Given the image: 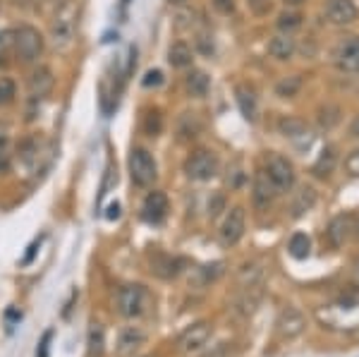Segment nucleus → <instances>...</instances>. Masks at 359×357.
<instances>
[{"mask_svg": "<svg viewBox=\"0 0 359 357\" xmlns=\"http://www.w3.org/2000/svg\"><path fill=\"white\" fill-rule=\"evenodd\" d=\"M146 338H149V336H146V331H144V328H139V326L122 328V331H120V336H118L115 353L122 355V357L134 355L141 348V345H146Z\"/></svg>", "mask_w": 359, "mask_h": 357, "instance_id": "f3484780", "label": "nucleus"}, {"mask_svg": "<svg viewBox=\"0 0 359 357\" xmlns=\"http://www.w3.org/2000/svg\"><path fill=\"white\" fill-rule=\"evenodd\" d=\"M247 5L254 10V15H266L271 10V3L269 0H247Z\"/></svg>", "mask_w": 359, "mask_h": 357, "instance_id": "37998d69", "label": "nucleus"}, {"mask_svg": "<svg viewBox=\"0 0 359 357\" xmlns=\"http://www.w3.org/2000/svg\"><path fill=\"white\" fill-rule=\"evenodd\" d=\"M276 24H278V29L282 31V34H292V31L302 26V15L299 13H282Z\"/></svg>", "mask_w": 359, "mask_h": 357, "instance_id": "72a5a7b5", "label": "nucleus"}, {"mask_svg": "<svg viewBox=\"0 0 359 357\" xmlns=\"http://www.w3.org/2000/svg\"><path fill=\"white\" fill-rule=\"evenodd\" d=\"M314 204H317V192H314L312 187H302L290 204L292 219H302L304 214H309V211L314 209Z\"/></svg>", "mask_w": 359, "mask_h": 357, "instance_id": "b1692460", "label": "nucleus"}, {"mask_svg": "<svg viewBox=\"0 0 359 357\" xmlns=\"http://www.w3.org/2000/svg\"><path fill=\"white\" fill-rule=\"evenodd\" d=\"M74 31H77V3L74 0H63L56 10V17L51 22V41L56 51L65 53L72 48Z\"/></svg>", "mask_w": 359, "mask_h": 357, "instance_id": "f257e3e1", "label": "nucleus"}, {"mask_svg": "<svg viewBox=\"0 0 359 357\" xmlns=\"http://www.w3.org/2000/svg\"><path fill=\"white\" fill-rule=\"evenodd\" d=\"M340 118H342L340 106H335V104H324V106L319 108L317 120H319V127H321V129H333V127L340 122Z\"/></svg>", "mask_w": 359, "mask_h": 357, "instance_id": "cd10ccee", "label": "nucleus"}, {"mask_svg": "<svg viewBox=\"0 0 359 357\" xmlns=\"http://www.w3.org/2000/svg\"><path fill=\"white\" fill-rule=\"evenodd\" d=\"M230 343H218L211 350H206V353H201L199 357H230Z\"/></svg>", "mask_w": 359, "mask_h": 357, "instance_id": "58836bf2", "label": "nucleus"}, {"mask_svg": "<svg viewBox=\"0 0 359 357\" xmlns=\"http://www.w3.org/2000/svg\"><path fill=\"white\" fill-rule=\"evenodd\" d=\"M51 336H53L51 331H48L46 336H43V343H41V353H39V357H48V343H51Z\"/></svg>", "mask_w": 359, "mask_h": 357, "instance_id": "a18cd8bd", "label": "nucleus"}, {"mask_svg": "<svg viewBox=\"0 0 359 357\" xmlns=\"http://www.w3.org/2000/svg\"><path fill=\"white\" fill-rule=\"evenodd\" d=\"M89 357H101L103 355V348H106V333H103V326L101 324H94L89 328Z\"/></svg>", "mask_w": 359, "mask_h": 357, "instance_id": "2f4dec72", "label": "nucleus"}, {"mask_svg": "<svg viewBox=\"0 0 359 357\" xmlns=\"http://www.w3.org/2000/svg\"><path fill=\"white\" fill-rule=\"evenodd\" d=\"M244 230H247V214H244L242 207H232L230 211H228L225 219H223L218 237L225 247H232L242 240Z\"/></svg>", "mask_w": 359, "mask_h": 357, "instance_id": "6e6552de", "label": "nucleus"}, {"mask_svg": "<svg viewBox=\"0 0 359 357\" xmlns=\"http://www.w3.org/2000/svg\"><path fill=\"white\" fill-rule=\"evenodd\" d=\"M345 168H347V173H350V175H355V177H359V147L352 151L350 156H347V161H345Z\"/></svg>", "mask_w": 359, "mask_h": 357, "instance_id": "ea45409f", "label": "nucleus"}, {"mask_svg": "<svg viewBox=\"0 0 359 357\" xmlns=\"http://www.w3.org/2000/svg\"><path fill=\"white\" fill-rule=\"evenodd\" d=\"M15 43V31H0V58L5 56L10 46Z\"/></svg>", "mask_w": 359, "mask_h": 357, "instance_id": "79ce46f5", "label": "nucleus"}, {"mask_svg": "<svg viewBox=\"0 0 359 357\" xmlns=\"http://www.w3.org/2000/svg\"><path fill=\"white\" fill-rule=\"evenodd\" d=\"M15 96H17V86H15L13 79L8 77H0V106H8L15 101Z\"/></svg>", "mask_w": 359, "mask_h": 357, "instance_id": "f704fd0d", "label": "nucleus"}, {"mask_svg": "<svg viewBox=\"0 0 359 357\" xmlns=\"http://www.w3.org/2000/svg\"><path fill=\"white\" fill-rule=\"evenodd\" d=\"M304 79L302 74H290V77H282L278 84H276V96H280V99H295L299 94V89H302Z\"/></svg>", "mask_w": 359, "mask_h": 357, "instance_id": "bb28decb", "label": "nucleus"}, {"mask_svg": "<svg viewBox=\"0 0 359 357\" xmlns=\"http://www.w3.org/2000/svg\"><path fill=\"white\" fill-rule=\"evenodd\" d=\"M278 129H280V134L282 137H290V139H297V137H304V134H309L307 132V122L304 120H299V118H282V120L278 122Z\"/></svg>", "mask_w": 359, "mask_h": 357, "instance_id": "7c9ffc66", "label": "nucleus"}, {"mask_svg": "<svg viewBox=\"0 0 359 357\" xmlns=\"http://www.w3.org/2000/svg\"><path fill=\"white\" fill-rule=\"evenodd\" d=\"M223 273H225V264H223V262L206 264V267L194 269V276L189 278V283H192L194 288H206V285L216 283Z\"/></svg>", "mask_w": 359, "mask_h": 357, "instance_id": "412c9836", "label": "nucleus"}, {"mask_svg": "<svg viewBox=\"0 0 359 357\" xmlns=\"http://www.w3.org/2000/svg\"><path fill=\"white\" fill-rule=\"evenodd\" d=\"M276 194H278V189L271 182V177L266 175V170H259L257 175H254V187H252V199H254V207L259 211H266L273 204Z\"/></svg>", "mask_w": 359, "mask_h": 357, "instance_id": "4468645a", "label": "nucleus"}, {"mask_svg": "<svg viewBox=\"0 0 359 357\" xmlns=\"http://www.w3.org/2000/svg\"><path fill=\"white\" fill-rule=\"evenodd\" d=\"M261 300H264V285H259V288H239L237 295L232 297L230 310L239 319H249L257 312Z\"/></svg>", "mask_w": 359, "mask_h": 357, "instance_id": "9b49d317", "label": "nucleus"}, {"mask_svg": "<svg viewBox=\"0 0 359 357\" xmlns=\"http://www.w3.org/2000/svg\"><path fill=\"white\" fill-rule=\"evenodd\" d=\"M151 271H154L159 278H177L180 271H182V262L175 257H170V254H156L154 259H151Z\"/></svg>", "mask_w": 359, "mask_h": 357, "instance_id": "6ab92c4d", "label": "nucleus"}, {"mask_svg": "<svg viewBox=\"0 0 359 357\" xmlns=\"http://www.w3.org/2000/svg\"><path fill=\"white\" fill-rule=\"evenodd\" d=\"M144 127H146V132H149L151 137H156V134H159L161 129H163V118H161V113H159V111H151L149 116H146Z\"/></svg>", "mask_w": 359, "mask_h": 357, "instance_id": "c9c22d12", "label": "nucleus"}, {"mask_svg": "<svg viewBox=\"0 0 359 357\" xmlns=\"http://www.w3.org/2000/svg\"><path fill=\"white\" fill-rule=\"evenodd\" d=\"M184 86H187V91L192 96H197V99H204V96L209 94V89H211V79L206 77V72H201V70H194V72L187 74V79H184Z\"/></svg>", "mask_w": 359, "mask_h": 357, "instance_id": "a878e982", "label": "nucleus"}, {"mask_svg": "<svg viewBox=\"0 0 359 357\" xmlns=\"http://www.w3.org/2000/svg\"><path fill=\"white\" fill-rule=\"evenodd\" d=\"M129 175H132V182L139 187H151L159 177V168H156L154 156L146 149H132L129 154Z\"/></svg>", "mask_w": 359, "mask_h": 357, "instance_id": "20e7f679", "label": "nucleus"}, {"mask_svg": "<svg viewBox=\"0 0 359 357\" xmlns=\"http://www.w3.org/2000/svg\"><path fill=\"white\" fill-rule=\"evenodd\" d=\"M355 230L359 232V219H355Z\"/></svg>", "mask_w": 359, "mask_h": 357, "instance_id": "603ef678", "label": "nucleus"}, {"mask_svg": "<svg viewBox=\"0 0 359 357\" xmlns=\"http://www.w3.org/2000/svg\"><path fill=\"white\" fill-rule=\"evenodd\" d=\"M221 211H225V197L221 192H216L209 199V219H218Z\"/></svg>", "mask_w": 359, "mask_h": 357, "instance_id": "e433bc0d", "label": "nucleus"}, {"mask_svg": "<svg viewBox=\"0 0 359 357\" xmlns=\"http://www.w3.org/2000/svg\"><path fill=\"white\" fill-rule=\"evenodd\" d=\"M53 86H56V77H53V70L46 68V65H39V68L29 74V79H26V89H29V96L34 101L46 99L53 91Z\"/></svg>", "mask_w": 359, "mask_h": 357, "instance_id": "ddd939ff", "label": "nucleus"}, {"mask_svg": "<svg viewBox=\"0 0 359 357\" xmlns=\"http://www.w3.org/2000/svg\"><path fill=\"white\" fill-rule=\"evenodd\" d=\"M326 17L330 24H352L357 19V5L355 0H328V8H326Z\"/></svg>", "mask_w": 359, "mask_h": 357, "instance_id": "dca6fc26", "label": "nucleus"}, {"mask_svg": "<svg viewBox=\"0 0 359 357\" xmlns=\"http://www.w3.org/2000/svg\"><path fill=\"white\" fill-rule=\"evenodd\" d=\"M304 328H307V319L297 307H282L278 319H276V331L282 340H292L297 336H302Z\"/></svg>", "mask_w": 359, "mask_h": 357, "instance_id": "9d476101", "label": "nucleus"}, {"mask_svg": "<svg viewBox=\"0 0 359 357\" xmlns=\"http://www.w3.org/2000/svg\"><path fill=\"white\" fill-rule=\"evenodd\" d=\"M235 96H237V104H239V111L247 120H257V113H259V101H257V94H254L252 86L247 84H239L235 89Z\"/></svg>", "mask_w": 359, "mask_h": 357, "instance_id": "5701e85b", "label": "nucleus"}, {"mask_svg": "<svg viewBox=\"0 0 359 357\" xmlns=\"http://www.w3.org/2000/svg\"><path fill=\"white\" fill-rule=\"evenodd\" d=\"M352 232H355V216H352V214L333 216L330 223H328V228H326V235H328L330 247H335V250L350 240Z\"/></svg>", "mask_w": 359, "mask_h": 357, "instance_id": "f8f14e48", "label": "nucleus"}, {"mask_svg": "<svg viewBox=\"0 0 359 357\" xmlns=\"http://www.w3.org/2000/svg\"><path fill=\"white\" fill-rule=\"evenodd\" d=\"M264 278H266L264 262H249L239 269L237 283L239 288H259V285H264Z\"/></svg>", "mask_w": 359, "mask_h": 357, "instance_id": "aec40b11", "label": "nucleus"}, {"mask_svg": "<svg viewBox=\"0 0 359 357\" xmlns=\"http://www.w3.org/2000/svg\"><path fill=\"white\" fill-rule=\"evenodd\" d=\"M149 293L144 285H122L118 290V312L125 319H139L146 315Z\"/></svg>", "mask_w": 359, "mask_h": 357, "instance_id": "7ed1b4c3", "label": "nucleus"}, {"mask_svg": "<svg viewBox=\"0 0 359 357\" xmlns=\"http://www.w3.org/2000/svg\"><path fill=\"white\" fill-rule=\"evenodd\" d=\"M201 129V122L197 118V113H184L182 120H180V139H194Z\"/></svg>", "mask_w": 359, "mask_h": 357, "instance_id": "473e14b6", "label": "nucleus"}, {"mask_svg": "<svg viewBox=\"0 0 359 357\" xmlns=\"http://www.w3.org/2000/svg\"><path fill=\"white\" fill-rule=\"evenodd\" d=\"M10 168V164H8V159H5V154L0 151V173H5Z\"/></svg>", "mask_w": 359, "mask_h": 357, "instance_id": "de8ad7c7", "label": "nucleus"}, {"mask_svg": "<svg viewBox=\"0 0 359 357\" xmlns=\"http://www.w3.org/2000/svg\"><path fill=\"white\" fill-rule=\"evenodd\" d=\"M266 175L271 177V182L278 189V194L290 192L292 185H295V168L280 154H269V159H266Z\"/></svg>", "mask_w": 359, "mask_h": 357, "instance_id": "0eeeda50", "label": "nucleus"}, {"mask_svg": "<svg viewBox=\"0 0 359 357\" xmlns=\"http://www.w3.org/2000/svg\"><path fill=\"white\" fill-rule=\"evenodd\" d=\"M211 336H214V326H211L209 322H197L192 324L187 331H182V336L177 338V350L184 355H192L204 348L211 340Z\"/></svg>", "mask_w": 359, "mask_h": 357, "instance_id": "1a4fd4ad", "label": "nucleus"}, {"mask_svg": "<svg viewBox=\"0 0 359 357\" xmlns=\"http://www.w3.org/2000/svg\"><path fill=\"white\" fill-rule=\"evenodd\" d=\"M163 84V72L161 70H149V72L144 74V79H141V86L144 89H156V86Z\"/></svg>", "mask_w": 359, "mask_h": 357, "instance_id": "4c0bfd02", "label": "nucleus"}, {"mask_svg": "<svg viewBox=\"0 0 359 357\" xmlns=\"http://www.w3.org/2000/svg\"><path fill=\"white\" fill-rule=\"evenodd\" d=\"M5 142H8V134H5V129L0 127V151H3V147H5Z\"/></svg>", "mask_w": 359, "mask_h": 357, "instance_id": "09e8293b", "label": "nucleus"}, {"mask_svg": "<svg viewBox=\"0 0 359 357\" xmlns=\"http://www.w3.org/2000/svg\"><path fill=\"white\" fill-rule=\"evenodd\" d=\"M214 8L218 10L221 15H232L235 13V0H211Z\"/></svg>", "mask_w": 359, "mask_h": 357, "instance_id": "a19ab883", "label": "nucleus"}, {"mask_svg": "<svg viewBox=\"0 0 359 357\" xmlns=\"http://www.w3.org/2000/svg\"><path fill=\"white\" fill-rule=\"evenodd\" d=\"M287 252L295 259H307L309 252H312V240H309V235L295 232V235L290 237V242H287Z\"/></svg>", "mask_w": 359, "mask_h": 357, "instance_id": "c756f323", "label": "nucleus"}, {"mask_svg": "<svg viewBox=\"0 0 359 357\" xmlns=\"http://www.w3.org/2000/svg\"><path fill=\"white\" fill-rule=\"evenodd\" d=\"M168 214V197L159 189H154V192L146 194L144 204H141V219L146 221V223H161L163 219H166Z\"/></svg>", "mask_w": 359, "mask_h": 357, "instance_id": "2eb2a0df", "label": "nucleus"}, {"mask_svg": "<svg viewBox=\"0 0 359 357\" xmlns=\"http://www.w3.org/2000/svg\"><path fill=\"white\" fill-rule=\"evenodd\" d=\"M269 56L276 58V61H290L297 51V43L290 34H278L269 41Z\"/></svg>", "mask_w": 359, "mask_h": 357, "instance_id": "4be33fe9", "label": "nucleus"}, {"mask_svg": "<svg viewBox=\"0 0 359 357\" xmlns=\"http://www.w3.org/2000/svg\"><path fill=\"white\" fill-rule=\"evenodd\" d=\"M13 46H15V51H17V58L22 63H34V61H39L43 53V36L39 29L24 24L15 31Z\"/></svg>", "mask_w": 359, "mask_h": 357, "instance_id": "39448f33", "label": "nucleus"}, {"mask_svg": "<svg viewBox=\"0 0 359 357\" xmlns=\"http://www.w3.org/2000/svg\"><path fill=\"white\" fill-rule=\"evenodd\" d=\"M287 5H299V3H304V0H285Z\"/></svg>", "mask_w": 359, "mask_h": 357, "instance_id": "8fccbe9b", "label": "nucleus"}, {"mask_svg": "<svg viewBox=\"0 0 359 357\" xmlns=\"http://www.w3.org/2000/svg\"><path fill=\"white\" fill-rule=\"evenodd\" d=\"M317 317L328 328L355 331V328H359V300H340L328 307H321Z\"/></svg>", "mask_w": 359, "mask_h": 357, "instance_id": "f03ea898", "label": "nucleus"}, {"mask_svg": "<svg viewBox=\"0 0 359 357\" xmlns=\"http://www.w3.org/2000/svg\"><path fill=\"white\" fill-rule=\"evenodd\" d=\"M184 173H187L189 180L206 182L218 173V159H216L214 151L209 149H199L184 161Z\"/></svg>", "mask_w": 359, "mask_h": 357, "instance_id": "423d86ee", "label": "nucleus"}, {"mask_svg": "<svg viewBox=\"0 0 359 357\" xmlns=\"http://www.w3.org/2000/svg\"><path fill=\"white\" fill-rule=\"evenodd\" d=\"M192 61H194L192 48H189L187 43H182V41L173 43L170 51H168V63H170L173 68H177V70L189 68V65H192Z\"/></svg>", "mask_w": 359, "mask_h": 357, "instance_id": "393cba45", "label": "nucleus"}, {"mask_svg": "<svg viewBox=\"0 0 359 357\" xmlns=\"http://www.w3.org/2000/svg\"><path fill=\"white\" fill-rule=\"evenodd\" d=\"M170 3H173V5H184L187 0H170Z\"/></svg>", "mask_w": 359, "mask_h": 357, "instance_id": "3c124183", "label": "nucleus"}, {"mask_svg": "<svg viewBox=\"0 0 359 357\" xmlns=\"http://www.w3.org/2000/svg\"><path fill=\"white\" fill-rule=\"evenodd\" d=\"M106 219H111V221L120 219V204H111V207H108V214H106Z\"/></svg>", "mask_w": 359, "mask_h": 357, "instance_id": "c03bdc74", "label": "nucleus"}, {"mask_svg": "<svg viewBox=\"0 0 359 357\" xmlns=\"http://www.w3.org/2000/svg\"><path fill=\"white\" fill-rule=\"evenodd\" d=\"M335 65L347 74L359 72V36H352L350 41L342 43L338 56H335Z\"/></svg>", "mask_w": 359, "mask_h": 357, "instance_id": "a211bd4d", "label": "nucleus"}, {"mask_svg": "<svg viewBox=\"0 0 359 357\" xmlns=\"http://www.w3.org/2000/svg\"><path fill=\"white\" fill-rule=\"evenodd\" d=\"M350 137L352 139H359V116L352 120V125H350Z\"/></svg>", "mask_w": 359, "mask_h": 357, "instance_id": "49530a36", "label": "nucleus"}, {"mask_svg": "<svg viewBox=\"0 0 359 357\" xmlns=\"http://www.w3.org/2000/svg\"><path fill=\"white\" fill-rule=\"evenodd\" d=\"M333 168H335V149L333 147H326L324 151H321L319 161L314 164L312 173L317 177H328L330 173H333Z\"/></svg>", "mask_w": 359, "mask_h": 357, "instance_id": "c85d7f7f", "label": "nucleus"}]
</instances>
